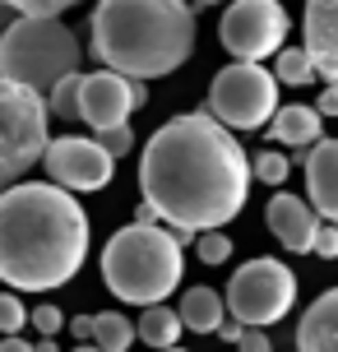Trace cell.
Segmentation results:
<instances>
[{
	"instance_id": "obj_10",
	"label": "cell",
	"mask_w": 338,
	"mask_h": 352,
	"mask_svg": "<svg viewBox=\"0 0 338 352\" xmlns=\"http://www.w3.org/2000/svg\"><path fill=\"white\" fill-rule=\"evenodd\" d=\"M42 167L52 176V186L70 195H89V190H102L111 176H116V158L98 140H84V135H60V140L47 144L42 153Z\"/></svg>"
},
{
	"instance_id": "obj_15",
	"label": "cell",
	"mask_w": 338,
	"mask_h": 352,
	"mask_svg": "<svg viewBox=\"0 0 338 352\" xmlns=\"http://www.w3.org/2000/svg\"><path fill=\"white\" fill-rule=\"evenodd\" d=\"M297 352H338V287L320 292L297 324Z\"/></svg>"
},
{
	"instance_id": "obj_28",
	"label": "cell",
	"mask_w": 338,
	"mask_h": 352,
	"mask_svg": "<svg viewBox=\"0 0 338 352\" xmlns=\"http://www.w3.org/2000/svg\"><path fill=\"white\" fill-rule=\"evenodd\" d=\"M311 255H320V260H338V228H334V223H320Z\"/></svg>"
},
{
	"instance_id": "obj_17",
	"label": "cell",
	"mask_w": 338,
	"mask_h": 352,
	"mask_svg": "<svg viewBox=\"0 0 338 352\" xmlns=\"http://www.w3.org/2000/svg\"><path fill=\"white\" fill-rule=\"evenodd\" d=\"M177 316H181V324H185L190 334H218L223 320H227V301H223V292H214V287L199 283V287H185Z\"/></svg>"
},
{
	"instance_id": "obj_23",
	"label": "cell",
	"mask_w": 338,
	"mask_h": 352,
	"mask_svg": "<svg viewBox=\"0 0 338 352\" xmlns=\"http://www.w3.org/2000/svg\"><path fill=\"white\" fill-rule=\"evenodd\" d=\"M28 324V306L19 301V292H0V338H14Z\"/></svg>"
},
{
	"instance_id": "obj_26",
	"label": "cell",
	"mask_w": 338,
	"mask_h": 352,
	"mask_svg": "<svg viewBox=\"0 0 338 352\" xmlns=\"http://www.w3.org/2000/svg\"><path fill=\"white\" fill-rule=\"evenodd\" d=\"M79 0H10L14 14H37V19H60L65 10H74Z\"/></svg>"
},
{
	"instance_id": "obj_5",
	"label": "cell",
	"mask_w": 338,
	"mask_h": 352,
	"mask_svg": "<svg viewBox=\"0 0 338 352\" xmlns=\"http://www.w3.org/2000/svg\"><path fill=\"white\" fill-rule=\"evenodd\" d=\"M79 60H84V47L74 28L60 19L19 14L0 33V79L28 88L37 98H47L65 74H79Z\"/></svg>"
},
{
	"instance_id": "obj_34",
	"label": "cell",
	"mask_w": 338,
	"mask_h": 352,
	"mask_svg": "<svg viewBox=\"0 0 338 352\" xmlns=\"http://www.w3.org/2000/svg\"><path fill=\"white\" fill-rule=\"evenodd\" d=\"M14 10H10V0H0V28H10V23H14Z\"/></svg>"
},
{
	"instance_id": "obj_7",
	"label": "cell",
	"mask_w": 338,
	"mask_h": 352,
	"mask_svg": "<svg viewBox=\"0 0 338 352\" xmlns=\"http://www.w3.org/2000/svg\"><path fill=\"white\" fill-rule=\"evenodd\" d=\"M278 79L264 65L232 60L209 84V116L227 130H260L278 116Z\"/></svg>"
},
{
	"instance_id": "obj_33",
	"label": "cell",
	"mask_w": 338,
	"mask_h": 352,
	"mask_svg": "<svg viewBox=\"0 0 338 352\" xmlns=\"http://www.w3.org/2000/svg\"><path fill=\"white\" fill-rule=\"evenodd\" d=\"M0 352H33V343H28V338H0Z\"/></svg>"
},
{
	"instance_id": "obj_9",
	"label": "cell",
	"mask_w": 338,
	"mask_h": 352,
	"mask_svg": "<svg viewBox=\"0 0 338 352\" xmlns=\"http://www.w3.org/2000/svg\"><path fill=\"white\" fill-rule=\"evenodd\" d=\"M287 28H292V19L278 0H232L223 23H218V42L232 52V60L260 65V60L283 52Z\"/></svg>"
},
{
	"instance_id": "obj_39",
	"label": "cell",
	"mask_w": 338,
	"mask_h": 352,
	"mask_svg": "<svg viewBox=\"0 0 338 352\" xmlns=\"http://www.w3.org/2000/svg\"><path fill=\"white\" fill-rule=\"evenodd\" d=\"M167 352H185V348H167Z\"/></svg>"
},
{
	"instance_id": "obj_30",
	"label": "cell",
	"mask_w": 338,
	"mask_h": 352,
	"mask_svg": "<svg viewBox=\"0 0 338 352\" xmlns=\"http://www.w3.org/2000/svg\"><path fill=\"white\" fill-rule=\"evenodd\" d=\"M320 116H338V84H324L320 88V102H315Z\"/></svg>"
},
{
	"instance_id": "obj_40",
	"label": "cell",
	"mask_w": 338,
	"mask_h": 352,
	"mask_svg": "<svg viewBox=\"0 0 338 352\" xmlns=\"http://www.w3.org/2000/svg\"><path fill=\"white\" fill-rule=\"evenodd\" d=\"M0 33H5V28H0Z\"/></svg>"
},
{
	"instance_id": "obj_4",
	"label": "cell",
	"mask_w": 338,
	"mask_h": 352,
	"mask_svg": "<svg viewBox=\"0 0 338 352\" xmlns=\"http://www.w3.org/2000/svg\"><path fill=\"white\" fill-rule=\"evenodd\" d=\"M181 274H185V246L177 241V232L158 223H130L111 232L102 250V283L111 287V297L130 306H162L181 287Z\"/></svg>"
},
{
	"instance_id": "obj_32",
	"label": "cell",
	"mask_w": 338,
	"mask_h": 352,
	"mask_svg": "<svg viewBox=\"0 0 338 352\" xmlns=\"http://www.w3.org/2000/svg\"><path fill=\"white\" fill-rule=\"evenodd\" d=\"M218 334H223V343H241V334H246V324H236V320H223V329H218Z\"/></svg>"
},
{
	"instance_id": "obj_13",
	"label": "cell",
	"mask_w": 338,
	"mask_h": 352,
	"mask_svg": "<svg viewBox=\"0 0 338 352\" xmlns=\"http://www.w3.org/2000/svg\"><path fill=\"white\" fill-rule=\"evenodd\" d=\"M264 223L269 232L278 236V246L283 250H297V255H311V246H315V232H320V213L311 209L306 199H297V195H273L264 209Z\"/></svg>"
},
{
	"instance_id": "obj_22",
	"label": "cell",
	"mask_w": 338,
	"mask_h": 352,
	"mask_svg": "<svg viewBox=\"0 0 338 352\" xmlns=\"http://www.w3.org/2000/svg\"><path fill=\"white\" fill-rule=\"evenodd\" d=\"M287 172H292V162H287V153H278V148H264V153L250 158V176H260L264 186H283Z\"/></svg>"
},
{
	"instance_id": "obj_1",
	"label": "cell",
	"mask_w": 338,
	"mask_h": 352,
	"mask_svg": "<svg viewBox=\"0 0 338 352\" xmlns=\"http://www.w3.org/2000/svg\"><path fill=\"white\" fill-rule=\"evenodd\" d=\"M250 158L227 125L209 111H185L153 130L139 158L144 204L172 223L177 241H195L199 232H223L246 209Z\"/></svg>"
},
{
	"instance_id": "obj_35",
	"label": "cell",
	"mask_w": 338,
	"mask_h": 352,
	"mask_svg": "<svg viewBox=\"0 0 338 352\" xmlns=\"http://www.w3.org/2000/svg\"><path fill=\"white\" fill-rule=\"evenodd\" d=\"M135 223H158V213L148 209V204H139V209H135Z\"/></svg>"
},
{
	"instance_id": "obj_27",
	"label": "cell",
	"mask_w": 338,
	"mask_h": 352,
	"mask_svg": "<svg viewBox=\"0 0 338 352\" xmlns=\"http://www.w3.org/2000/svg\"><path fill=\"white\" fill-rule=\"evenodd\" d=\"M98 144L107 148L111 158H125V153L135 148V130H130V125H116V130H102V135H98Z\"/></svg>"
},
{
	"instance_id": "obj_37",
	"label": "cell",
	"mask_w": 338,
	"mask_h": 352,
	"mask_svg": "<svg viewBox=\"0 0 338 352\" xmlns=\"http://www.w3.org/2000/svg\"><path fill=\"white\" fill-rule=\"evenodd\" d=\"M74 352H102V348H93V343H79V348H74Z\"/></svg>"
},
{
	"instance_id": "obj_20",
	"label": "cell",
	"mask_w": 338,
	"mask_h": 352,
	"mask_svg": "<svg viewBox=\"0 0 338 352\" xmlns=\"http://www.w3.org/2000/svg\"><path fill=\"white\" fill-rule=\"evenodd\" d=\"M273 79L278 84H292V88L315 84V65H311L306 47H283V52L273 56Z\"/></svg>"
},
{
	"instance_id": "obj_25",
	"label": "cell",
	"mask_w": 338,
	"mask_h": 352,
	"mask_svg": "<svg viewBox=\"0 0 338 352\" xmlns=\"http://www.w3.org/2000/svg\"><path fill=\"white\" fill-rule=\"evenodd\" d=\"M195 250H199L204 264H227L232 260V236H223V232H199Z\"/></svg>"
},
{
	"instance_id": "obj_31",
	"label": "cell",
	"mask_w": 338,
	"mask_h": 352,
	"mask_svg": "<svg viewBox=\"0 0 338 352\" xmlns=\"http://www.w3.org/2000/svg\"><path fill=\"white\" fill-rule=\"evenodd\" d=\"M70 329H74V338L93 343V316H74V320H70Z\"/></svg>"
},
{
	"instance_id": "obj_38",
	"label": "cell",
	"mask_w": 338,
	"mask_h": 352,
	"mask_svg": "<svg viewBox=\"0 0 338 352\" xmlns=\"http://www.w3.org/2000/svg\"><path fill=\"white\" fill-rule=\"evenodd\" d=\"M199 5H223V0H199Z\"/></svg>"
},
{
	"instance_id": "obj_6",
	"label": "cell",
	"mask_w": 338,
	"mask_h": 352,
	"mask_svg": "<svg viewBox=\"0 0 338 352\" xmlns=\"http://www.w3.org/2000/svg\"><path fill=\"white\" fill-rule=\"evenodd\" d=\"M52 144L47 98L0 79V195L33 172Z\"/></svg>"
},
{
	"instance_id": "obj_3",
	"label": "cell",
	"mask_w": 338,
	"mask_h": 352,
	"mask_svg": "<svg viewBox=\"0 0 338 352\" xmlns=\"http://www.w3.org/2000/svg\"><path fill=\"white\" fill-rule=\"evenodd\" d=\"M93 56L125 79H162L195 52V10L185 0H98Z\"/></svg>"
},
{
	"instance_id": "obj_19",
	"label": "cell",
	"mask_w": 338,
	"mask_h": 352,
	"mask_svg": "<svg viewBox=\"0 0 338 352\" xmlns=\"http://www.w3.org/2000/svg\"><path fill=\"white\" fill-rule=\"evenodd\" d=\"M93 348L130 352V348H135V320H125L121 311H102V316H93Z\"/></svg>"
},
{
	"instance_id": "obj_24",
	"label": "cell",
	"mask_w": 338,
	"mask_h": 352,
	"mask_svg": "<svg viewBox=\"0 0 338 352\" xmlns=\"http://www.w3.org/2000/svg\"><path fill=\"white\" fill-rule=\"evenodd\" d=\"M28 324L37 329V338H56L60 329H65V311H60V306H52V301H42V306H33V311H28Z\"/></svg>"
},
{
	"instance_id": "obj_12",
	"label": "cell",
	"mask_w": 338,
	"mask_h": 352,
	"mask_svg": "<svg viewBox=\"0 0 338 352\" xmlns=\"http://www.w3.org/2000/svg\"><path fill=\"white\" fill-rule=\"evenodd\" d=\"M302 47L315 65V79L338 84V0H306Z\"/></svg>"
},
{
	"instance_id": "obj_14",
	"label": "cell",
	"mask_w": 338,
	"mask_h": 352,
	"mask_svg": "<svg viewBox=\"0 0 338 352\" xmlns=\"http://www.w3.org/2000/svg\"><path fill=\"white\" fill-rule=\"evenodd\" d=\"M302 162H306V204L320 213V223L338 228V140H320Z\"/></svg>"
},
{
	"instance_id": "obj_8",
	"label": "cell",
	"mask_w": 338,
	"mask_h": 352,
	"mask_svg": "<svg viewBox=\"0 0 338 352\" xmlns=\"http://www.w3.org/2000/svg\"><path fill=\"white\" fill-rule=\"evenodd\" d=\"M227 316L246 329H269L297 306V274L283 260H246L227 283Z\"/></svg>"
},
{
	"instance_id": "obj_36",
	"label": "cell",
	"mask_w": 338,
	"mask_h": 352,
	"mask_svg": "<svg viewBox=\"0 0 338 352\" xmlns=\"http://www.w3.org/2000/svg\"><path fill=\"white\" fill-rule=\"evenodd\" d=\"M33 352H60V348H56V338H37Z\"/></svg>"
},
{
	"instance_id": "obj_18",
	"label": "cell",
	"mask_w": 338,
	"mask_h": 352,
	"mask_svg": "<svg viewBox=\"0 0 338 352\" xmlns=\"http://www.w3.org/2000/svg\"><path fill=\"white\" fill-rule=\"evenodd\" d=\"M181 316H177V306H144V316L135 320V338H144L148 348H158V352H167V348H177V338H181Z\"/></svg>"
},
{
	"instance_id": "obj_29",
	"label": "cell",
	"mask_w": 338,
	"mask_h": 352,
	"mask_svg": "<svg viewBox=\"0 0 338 352\" xmlns=\"http://www.w3.org/2000/svg\"><path fill=\"white\" fill-rule=\"evenodd\" d=\"M236 352H273V343H269L264 329H246L241 343H236Z\"/></svg>"
},
{
	"instance_id": "obj_16",
	"label": "cell",
	"mask_w": 338,
	"mask_h": 352,
	"mask_svg": "<svg viewBox=\"0 0 338 352\" xmlns=\"http://www.w3.org/2000/svg\"><path fill=\"white\" fill-rule=\"evenodd\" d=\"M324 116L315 111V107H306V102H287L278 107V116L269 121V135L283 144V148H315V144L324 140L320 130H324Z\"/></svg>"
},
{
	"instance_id": "obj_21",
	"label": "cell",
	"mask_w": 338,
	"mask_h": 352,
	"mask_svg": "<svg viewBox=\"0 0 338 352\" xmlns=\"http://www.w3.org/2000/svg\"><path fill=\"white\" fill-rule=\"evenodd\" d=\"M79 88H84V74H65V79L47 93V111L60 116V121H74V116H79Z\"/></svg>"
},
{
	"instance_id": "obj_2",
	"label": "cell",
	"mask_w": 338,
	"mask_h": 352,
	"mask_svg": "<svg viewBox=\"0 0 338 352\" xmlns=\"http://www.w3.org/2000/svg\"><path fill=\"white\" fill-rule=\"evenodd\" d=\"M89 213L52 181H19L0 195V283L52 292L89 260Z\"/></svg>"
},
{
	"instance_id": "obj_11",
	"label": "cell",
	"mask_w": 338,
	"mask_h": 352,
	"mask_svg": "<svg viewBox=\"0 0 338 352\" xmlns=\"http://www.w3.org/2000/svg\"><path fill=\"white\" fill-rule=\"evenodd\" d=\"M148 88L139 79H125V74L111 70H93L84 74V88H79V121L93 125L98 135L102 130H116V125L130 121V111H139Z\"/></svg>"
}]
</instances>
